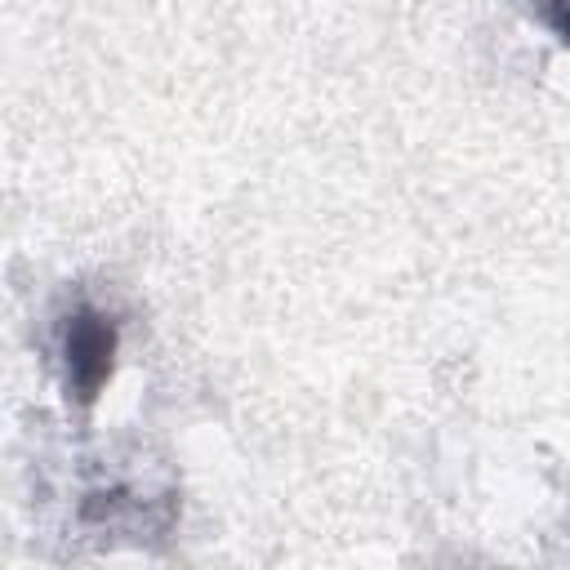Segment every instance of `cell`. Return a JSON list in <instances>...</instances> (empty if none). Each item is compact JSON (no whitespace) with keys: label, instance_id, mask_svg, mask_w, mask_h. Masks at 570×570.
Segmentation results:
<instances>
[{"label":"cell","instance_id":"obj_1","mask_svg":"<svg viewBox=\"0 0 570 570\" xmlns=\"http://www.w3.org/2000/svg\"><path fill=\"white\" fill-rule=\"evenodd\" d=\"M120 352V325L102 307L76 303L58 321V356H62V383L76 405H94L116 370Z\"/></svg>","mask_w":570,"mask_h":570}]
</instances>
